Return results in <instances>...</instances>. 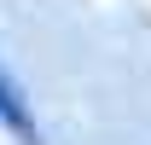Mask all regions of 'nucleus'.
I'll list each match as a JSON object with an SVG mask.
<instances>
[{"mask_svg":"<svg viewBox=\"0 0 151 145\" xmlns=\"http://www.w3.org/2000/svg\"><path fill=\"white\" fill-rule=\"evenodd\" d=\"M0 128H12L23 145H35V116H29V105H23V93H18V81L0 70Z\"/></svg>","mask_w":151,"mask_h":145,"instance_id":"1","label":"nucleus"}]
</instances>
